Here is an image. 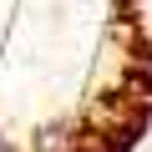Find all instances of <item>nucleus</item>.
<instances>
[{
    "label": "nucleus",
    "mask_w": 152,
    "mask_h": 152,
    "mask_svg": "<svg viewBox=\"0 0 152 152\" xmlns=\"http://www.w3.org/2000/svg\"><path fill=\"white\" fill-rule=\"evenodd\" d=\"M0 152H15V142H5V137H0Z\"/></svg>",
    "instance_id": "1"
}]
</instances>
